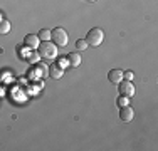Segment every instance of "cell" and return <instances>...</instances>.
Returning <instances> with one entry per match:
<instances>
[{
    "label": "cell",
    "instance_id": "obj_8",
    "mask_svg": "<svg viewBox=\"0 0 158 151\" xmlns=\"http://www.w3.org/2000/svg\"><path fill=\"white\" fill-rule=\"evenodd\" d=\"M108 79H110L113 84H119L123 81V71L121 69H111L108 72Z\"/></svg>",
    "mask_w": 158,
    "mask_h": 151
},
{
    "label": "cell",
    "instance_id": "obj_3",
    "mask_svg": "<svg viewBox=\"0 0 158 151\" xmlns=\"http://www.w3.org/2000/svg\"><path fill=\"white\" fill-rule=\"evenodd\" d=\"M103 40H104V32L99 27H93L86 35V42H88V45H93V47H98Z\"/></svg>",
    "mask_w": 158,
    "mask_h": 151
},
{
    "label": "cell",
    "instance_id": "obj_6",
    "mask_svg": "<svg viewBox=\"0 0 158 151\" xmlns=\"http://www.w3.org/2000/svg\"><path fill=\"white\" fill-rule=\"evenodd\" d=\"M24 44L27 45L29 49H37L40 45V39L39 35H35V34H27L24 39Z\"/></svg>",
    "mask_w": 158,
    "mask_h": 151
},
{
    "label": "cell",
    "instance_id": "obj_12",
    "mask_svg": "<svg viewBox=\"0 0 158 151\" xmlns=\"http://www.w3.org/2000/svg\"><path fill=\"white\" fill-rule=\"evenodd\" d=\"M116 104L121 108V106H128L130 104V97H126V96H119L118 99H116Z\"/></svg>",
    "mask_w": 158,
    "mask_h": 151
},
{
    "label": "cell",
    "instance_id": "obj_4",
    "mask_svg": "<svg viewBox=\"0 0 158 151\" xmlns=\"http://www.w3.org/2000/svg\"><path fill=\"white\" fill-rule=\"evenodd\" d=\"M118 88H119V94H121V96H126V97H133L135 92H136L135 84L131 81H126V79H123V81L119 82Z\"/></svg>",
    "mask_w": 158,
    "mask_h": 151
},
{
    "label": "cell",
    "instance_id": "obj_13",
    "mask_svg": "<svg viewBox=\"0 0 158 151\" xmlns=\"http://www.w3.org/2000/svg\"><path fill=\"white\" fill-rule=\"evenodd\" d=\"M76 47H77V51H84V49L88 47V42H86V39H79L77 42H76Z\"/></svg>",
    "mask_w": 158,
    "mask_h": 151
},
{
    "label": "cell",
    "instance_id": "obj_14",
    "mask_svg": "<svg viewBox=\"0 0 158 151\" xmlns=\"http://www.w3.org/2000/svg\"><path fill=\"white\" fill-rule=\"evenodd\" d=\"M27 59H29V62H37L40 59V55H39V52H31V55H27Z\"/></svg>",
    "mask_w": 158,
    "mask_h": 151
},
{
    "label": "cell",
    "instance_id": "obj_11",
    "mask_svg": "<svg viewBox=\"0 0 158 151\" xmlns=\"http://www.w3.org/2000/svg\"><path fill=\"white\" fill-rule=\"evenodd\" d=\"M37 35H39V39L42 40V42H47V40H51V30H49V29H42Z\"/></svg>",
    "mask_w": 158,
    "mask_h": 151
},
{
    "label": "cell",
    "instance_id": "obj_15",
    "mask_svg": "<svg viewBox=\"0 0 158 151\" xmlns=\"http://www.w3.org/2000/svg\"><path fill=\"white\" fill-rule=\"evenodd\" d=\"M123 79H126V81H131V79H133V72H131V71H126V72H123Z\"/></svg>",
    "mask_w": 158,
    "mask_h": 151
},
{
    "label": "cell",
    "instance_id": "obj_2",
    "mask_svg": "<svg viewBox=\"0 0 158 151\" xmlns=\"http://www.w3.org/2000/svg\"><path fill=\"white\" fill-rule=\"evenodd\" d=\"M51 40H54V44L57 47H64V45H67L69 34L64 27H56L54 30H51Z\"/></svg>",
    "mask_w": 158,
    "mask_h": 151
},
{
    "label": "cell",
    "instance_id": "obj_16",
    "mask_svg": "<svg viewBox=\"0 0 158 151\" xmlns=\"http://www.w3.org/2000/svg\"><path fill=\"white\" fill-rule=\"evenodd\" d=\"M0 20H2V14H0Z\"/></svg>",
    "mask_w": 158,
    "mask_h": 151
},
{
    "label": "cell",
    "instance_id": "obj_7",
    "mask_svg": "<svg viewBox=\"0 0 158 151\" xmlns=\"http://www.w3.org/2000/svg\"><path fill=\"white\" fill-rule=\"evenodd\" d=\"M47 74L51 76L52 79H61L62 74H64V67H61L59 64H52V66H49Z\"/></svg>",
    "mask_w": 158,
    "mask_h": 151
},
{
    "label": "cell",
    "instance_id": "obj_1",
    "mask_svg": "<svg viewBox=\"0 0 158 151\" xmlns=\"http://www.w3.org/2000/svg\"><path fill=\"white\" fill-rule=\"evenodd\" d=\"M39 55L42 59H47V60H54L56 57H57V45H56L54 42H40L39 47Z\"/></svg>",
    "mask_w": 158,
    "mask_h": 151
},
{
    "label": "cell",
    "instance_id": "obj_5",
    "mask_svg": "<svg viewBox=\"0 0 158 151\" xmlns=\"http://www.w3.org/2000/svg\"><path fill=\"white\" fill-rule=\"evenodd\" d=\"M133 118H135V111L130 104L119 108V119H121L123 123H130V121H133Z\"/></svg>",
    "mask_w": 158,
    "mask_h": 151
},
{
    "label": "cell",
    "instance_id": "obj_10",
    "mask_svg": "<svg viewBox=\"0 0 158 151\" xmlns=\"http://www.w3.org/2000/svg\"><path fill=\"white\" fill-rule=\"evenodd\" d=\"M10 29H12L10 22L5 20V18H2V20H0V35H5V34H9Z\"/></svg>",
    "mask_w": 158,
    "mask_h": 151
},
{
    "label": "cell",
    "instance_id": "obj_9",
    "mask_svg": "<svg viewBox=\"0 0 158 151\" xmlns=\"http://www.w3.org/2000/svg\"><path fill=\"white\" fill-rule=\"evenodd\" d=\"M66 60L71 67H77V66H81V54L79 52H69Z\"/></svg>",
    "mask_w": 158,
    "mask_h": 151
},
{
    "label": "cell",
    "instance_id": "obj_17",
    "mask_svg": "<svg viewBox=\"0 0 158 151\" xmlns=\"http://www.w3.org/2000/svg\"><path fill=\"white\" fill-rule=\"evenodd\" d=\"M91 2H94V0H91Z\"/></svg>",
    "mask_w": 158,
    "mask_h": 151
}]
</instances>
